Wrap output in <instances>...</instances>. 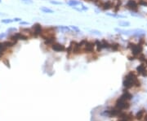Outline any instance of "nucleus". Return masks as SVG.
<instances>
[{"label":"nucleus","mask_w":147,"mask_h":121,"mask_svg":"<svg viewBox=\"0 0 147 121\" xmlns=\"http://www.w3.org/2000/svg\"><path fill=\"white\" fill-rule=\"evenodd\" d=\"M92 3H94L95 5L97 7V8H101V6H102L103 3H104V1H103V0H93Z\"/></svg>","instance_id":"obj_23"},{"label":"nucleus","mask_w":147,"mask_h":121,"mask_svg":"<svg viewBox=\"0 0 147 121\" xmlns=\"http://www.w3.org/2000/svg\"><path fill=\"white\" fill-rule=\"evenodd\" d=\"M90 33H92V34H94V35H97V36H100V35H101V33H100V31L96 30V29L90 30Z\"/></svg>","instance_id":"obj_25"},{"label":"nucleus","mask_w":147,"mask_h":121,"mask_svg":"<svg viewBox=\"0 0 147 121\" xmlns=\"http://www.w3.org/2000/svg\"><path fill=\"white\" fill-rule=\"evenodd\" d=\"M106 14V16H110V17H114V18H117V19H119V18H126V16H122V15H119V14H117V13H105Z\"/></svg>","instance_id":"obj_18"},{"label":"nucleus","mask_w":147,"mask_h":121,"mask_svg":"<svg viewBox=\"0 0 147 121\" xmlns=\"http://www.w3.org/2000/svg\"><path fill=\"white\" fill-rule=\"evenodd\" d=\"M67 4L70 7H76L78 5H83L82 2L78 1V0H69L67 2Z\"/></svg>","instance_id":"obj_14"},{"label":"nucleus","mask_w":147,"mask_h":121,"mask_svg":"<svg viewBox=\"0 0 147 121\" xmlns=\"http://www.w3.org/2000/svg\"><path fill=\"white\" fill-rule=\"evenodd\" d=\"M85 1H88V2H93V0H85Z\"/></svg>","instance_id":"obj_37"},{"label":"nucleus","mask_w":147,"mask_h":121,"mask_svg":"<svg viewBox=\"0 0 147 121\" xmlns=\"http://www.w3.org/2000/svg\"><path fill=\"white\" fill-rule=\"evenodd\" d=\"M102 45H103V48L104 49H110V43L106 41L105 39H102L101 40Z\"/></svg>","instance_id":"obj_20"},{"label":"nucleus","mask_w":147,"mask_h":121,"mask_svg":"<svg viewBox=\"0 0 147 121\" xmlns=\"http://www.w3.org/2000/svg\"><path fill=\"white\" fill-rule=\"evenodd\" d=\"M56 42V37H51L49 38H47V39L44 40V45L45 46H50L51 47L52 44Z\"/></svg>","instance_id":"obj_11"},{"label":"nucleus","mask_w":147,"mask_h":121,"mask_svg":"<svg viewBox=\"0 0 147 121\" xmlns=\"http://www.w3.org/2000/svg\"><path fill=\"white\" fill-rule=\"evenodd\" d=\"M51 49L56 52H63V51H65V50H66V48L65 46L63 44H61V43H59V42H56L54 43V44H52V46H51Z\"/></svg>","instance_id":"obj_9"},{"label":"nucleus","mask_w":147,"mask_h":121,"mask_svg":"<svg viewBox=\"0 0 147 121\" xmlns=\"http://www.w3.org/2000/svg\"><path fill=\"white\" fill-rule=\"evenodd\" d=\"M21 25H28L29 23H28V22H22V21H21Z\"/></svg>","instance_id":"obj_36"},{"label":"nucleus","mask_w":147,"mask_h":121,"mask_svg":"<svg viewBox=\"0 0 147 121\" xmlns=\"http://www.w3.org/2000/svg\"><path fill=\"white\" fill-rule=\"evenodd\" d=\"M95 50V43L93 42H90V41H87L85 43L84 47L83 48V52L87 53V54H92L94 52Z\"/></svg>","instance_id":"obj_7"},{"label":"nucleus","mask_w":147,"mask_h":121,"mask_svg":"<svg viewBox=\"0 0 147 121\" xmlns=\"http://www.w3.org/2000/svg\"><path fill=\"white\" fill-rule=\"evenodd\" d=\"M131 16H135V17H142L141 15H140V14L138 12H131Z\"/></svg>","instance_id":"obj_30"},{"label":"nucleus","mask_w":147,"mask_h":121,"mask_svg":"<svg viewBox=\"0 0 147 121\" xmlns=\"http://www.w3.org/2000/svg\"><path fill=\"white\" fill-rule=\"evenodd\" d=\"M7 32L9 33H15V32H16V28H9L7 30Z\"/></svg>","instance_id":"obj_29"},{"label":"nucleus","mask_w":147,"mask_h":121,"mask_svg":"<svg viewBox=\"0 0 147 121\" xmlns=\"http://www.w3.org/2000/svg\"><path fill=\"white\" fill-rule=\"evenodd\" d=\"M13 20V21H15V22H20V21H21V18H14V19H12Z\"/></svg>","instance_id":"obj_35"},{"label":"nucleus","mask_w":147,"mask_h":121,"mask_svg":"<svg viewBox=\"0 0 147 121\" xmlns=\"http://www.w3.org/2000/svg\"><path fill=\"white\" fill-rule=\"evenodd\" d=\"M127 48L132 51V55H133L134 57H136L137 59V57L139 56L140 55L142 54L143 52V46L140 45V44H135L133 42H128L127 45Z\"/></svg>","instance_id":"obj_3"},{"label":"nucleus","mask_w":147,"mask_h":121,"mask_svg":"<svg viewBox=\"0 0 147 121\" xmlns=\"http://www.w3.org/2000/svg\"><path fill=\"white\" fill-rule=\"evenodd\" d=\"M7 50V48L5 47L3 42H0V58H2L3 56V55L6 53Z\"/></svg>","instance_id":"obj_17"},{"label":"nucleus","mask_w":147,"mask_h":121,"mask_svg":"<svg viewBox=\"0 0 147 121\" xmlns=\"http://www.w3.org/2000/svg\"><path fill=\"white\" fill-rule=\"evenodd\" d=\"M22 3H25V4H32L34 3L33 0H21Z\"/></svg>","instance_id":"obj_28"},{"label":"nucleus","mask_w":147,"mask_h":121,"mask_svg":"<svg viewBox=\"0 0 147 121\" xmlns=\"http://www.w3.org/2000/svg\"><path fill=\"white\" fill-rule=\"evenodd\" d=\"M6 37H7V33H0V40L3 39V38Z\"/></svg>","instance_id":"obj_32"},{"label":"nucleus","mask_w":147,"mask_h":121,"mask_svg":"<svg viewBox=\"0 0 147 121\" xmlns=\"http://www.w3.org/2000/svg\"><path fill=\"white\" fill-rule=\"evenodd\" d=\"M132 98V95L128 91H124L122 95L117 99L114 105V108H116L121 111H124L125 110L128 109L130 106L129 101L131 100Z\"/></svg>","instance_id":"obj_2"},{"label":"nucleus","mask_w":147,"mask_h":121,"mask_svg":"<svg viewBox=\"0 0 147 121\" xmlns=\"http://www.w3.org/2000/svg\"><path fill=\"white\" fill-rule=\"evenodd\" d=\"M1 22L2 24H11L12 22H13V20L12 19H3L1 20Z\"/></svg>","instance_id":"obj_26"},{"label":"nucleus","mask_w":147,"mask_h":121,"mask_svg":"<svg viewBox=\"0 0 147 121\" xmlns=\"http://www.w3.org/2000/svg\"><path fill=\"white\" fill-rule=\"evenodd\" d=\"M57 28L61 30V32H70L71 28L70 27H67V26H57Z\"/></svg>","instance_id":"obj_21"},{"label":"nucleus","mask_w":147,"mask_h":121,"mask_svg":"<svg viewBox=\"0 0 147 121\" xmlns=\"http://www.w3.org/2000/svg\"><path fill=\"white\" fill-rule=\"evenodd\" d=\"M40 10L43 11V13H53L54 11L51 10L50 8H48L46 7H43V8H40Z\"/></svg>","instance_id":"obj_22"},{"label":"nucleus","mask_w":147,"mask_h":121,"mask_svg":"<svg viewBox=\"0 0 147 121\" xmlns=\"http://www.w3.org/2000/svg\"><path fill=\"white\" fill-rule=\"evenodd\" d=\"M42 30H43V27H42V25L40 24H38V23L34 24L31 28V33H30L31 37H40V35L42 33Z\"/></svg>","instance_id":"obj_4"},{"label":"nucleus","mask_w":147,"mask_h":121,"mask_svg":"<svg viewBox=\"0 0 147 121\" xmlns=\"http://www.w3.org/2000/svg\"><path fill=\"white\" fill-rule=\"evenodd\" d=\"M126 7L131 12H138L139 5L136 0H127Z\"/></svg>","instance_id":"obj_5"},{"label":"nucleus","mask_w":147,"mask_h":121,"mask_svg":"<svg viewBox=\"0 0 147 121\" xmlns=\"http://www.w3.org/2000/svg\"><path fill=\"white\" fill-rule=\"evenodd\" d=\"M81 9L83 10V11H87V10H88V8H87V7H85L84 5H83V4L82 5V7H81Z\"/></svg>","instance_id":"obj_34"},{"label":"nucleus","mask_w":147,"mask_h":121,"mask_svg":"<svg viewBox=\"0 0 147 121\" xmlns=\"http://www.w3.org/2000/svg\"><path fill=\"white\" fill-rule=\"evenodd\" d=\"M70 28L72 30H74V32H76V33H81V31H80V29L78 28V27H76V26H74V25H71L70 26Z\"/></svg>","instance_id":"obj_27"},{"label":"nucleus","mask_w":147,"mask_h":121,"mask_svg":"<svg viewBox=\"0 0 147 121\" xmlns=\"http://www.w3.org/2000/svg\"><path fill=\"white\" fill-rule=\"evenodd\" d=\"M144 64H141L136 67V73L143 76H147V68Z\"/></svg>","instance_id":"obj_10"},{"label":"nucleus","mask_w":147,"mask_h":121,"mask_svg":"<svg viewBox=\"0 0 147 121\" xmlns=\"http://www.w3.org/2000/svg\"><path fill=\"white\" fill-rule=\"evenodd\" d=\"M146 113V111H145V110L139 111L138 112L136 113V120H142V119H144Z\"/></svg>","instance_id":"obj_15"},{"label":"nucleus","mask_w":147,"mask_h":121,"mask_svg":"<svg viewBox=\"0 0 147 121\" xmlns=\"http://www.w3.org/2000/svg\"><path fill=\"white\" fill-rule=\"evenodd\" d=\"M1 2H2V0H0V3H1Z\"/></svg>","instance_id":"obj_38"},{"label":"nucleus","mask_w":147,"mask_h":121,"mask_svg":"<svg viewBox=\"0 0 147 121\" xmlns=\"http://www.w3.org/2000/svg\"><path fill=\"white\" fill-rule=\"evenodd\" d=\"M136 2L139 6L147 7V0H136Z\"/></svg>","instance_id":"obj_24"},{"label":"nucleus","mask_w":147,"mask_h":121,"mask_svg":"<svg viewBox=\"0 0 147 121\" xmlns=\"http://www.w3.org/2000/svg\"><path fill=\"white\" fill-rule=\"evenodd\" d=\"M122 85L124 88L127 89L134 88V87H138L141 86V81L137 78V75L135 72H129L126 76H124V79L122 81Z\"/></svg>","instance_id":"obj_1"},{"label":"nucleus","mask_w":147,"mask_h":121,"mask_svg":"<svg viewBox=\"0 0 147 121\" xmlns=\"http://www.w3.org/2000/svg\"><path fill=\"white\" fill-rule=\"evenodd\" d=\"M10 39H11V41L17 42V41H20V40L27 41L29 39V37L22 33H14L13 34L10 36Z\"/></svg>","instance_id":"obj_6"},{"label":"nucleus","mask_w":147,"mask_h":121,"mask_svg":"<svg viewBox=\"0 0 147 121\" xmlns=\"http://www.w3.org/2000/svg\"><path fill=\"white\" fill-rule=\"evenodd\" d=\"M120 47H121V45L119 43H117V42H113V43H110V49L113 50V51H118V50H120Z\"/></svg>","instance_id":"obj_12"},{"label":"nucleus","mask_w":147,"mask_h":121,"mask_svg":"<svg viewBox=\"0 0 147 121\" xmlns=\"http://www.w3.org/2000/svg\"><path fill=\"white\" fill-rule=\"evenodd\" d=\"M114 1L113 0H106V1H104L102 6H101V9L102 11H109L110 9H113L114 8Z\"/></svg>","instance_id":"obj_8"},{"label":"nucleus","mask_w":147,"mask_h":121,"mask_svg":"<svg viewBox=\"0 0 147 121\" xmlns=\"http://www.w3.org/2000/svg\"><path fill=\"white\" fill-rule=\"evenodd\" d=\"M50 3L51 4H54V5H61L62 3H61V2H57V1H53V0H51L50 1Z\"/></svg>","instance_id":"obj_31"},{"label":"nucleus","mask_w":147,"mask_h":121,"mask_svg":"<svg viewBox=\"0 0 147 121\" xmlns=\"http://www.w3.org/2000/svg\"><path fill=\"white\" fill-rule=\"evenodd\" d=\"M121 5H122V0H118V1H116V3L114 4V8H113V10H114V13H117L118 11H119Z\"/></svg>","instance_id":"obj_16"},{"label":"nucleus","mask_w":147,"mask_h":121,"mask_svg":"<svg viewBox=\"0 0 147 121\" xmlns=\"http://www.w3.org/2000/svg\"><path fill=\"white\" fill-rule=\"evenodd\" d=\"M119 25L120 26V27H129L130 25H131V24H130V22H128V21H126V20H121L119 21Z\"/></svg>","instance_id":"obj_19"},{"label":"nucleus","mask_w":147,"mask_h":121,"mask_svg":"<svg viewBox=\"0 0 147 121\" xmlns=\"http://www.w3.org/2000/svg\"><path fill=\"white\" fill-rule=\"evenodd\" d=\"M94 43H95V47H97V52L101 51V50H102L103 49H104V48H103V45H102L101 41H100V40H96Z\"/></svg>","instance_id":"obj_13"},{"label":"nucleus","mask_w":147,"mask_h":121,"mask_svg":"<svg viewBox=\"0 0 147 121\" xmlns=\"http://www.w3.org/2000/svg\"><path fill=\"white\" fill-rule=\"evenodd\" d=\"M3 63L5 64H6V66L7 67H10V64H9V61L7 59H4L3 60Z\"/></svg>","instance_id":"obj_33"}]
</instances>
